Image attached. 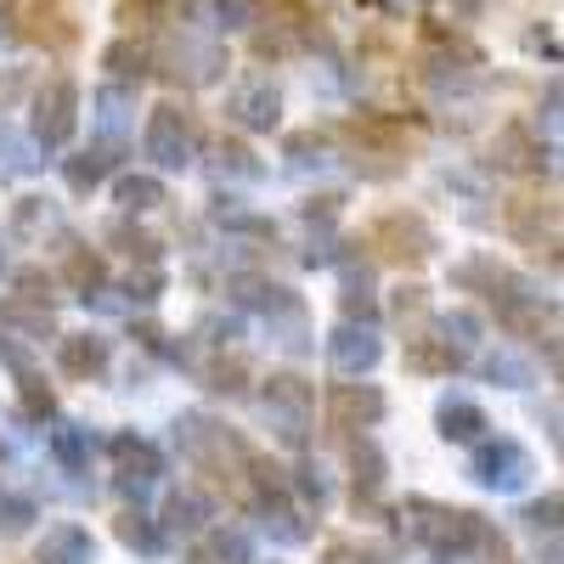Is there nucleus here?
<instances>
[{
  "instance_id": "1",
  "label": "nucleus",
  "mask_w": 564,
  "mask_h": 564,
  "mask_svg": "<svg viewBox=\"0 0 564 564\" xmlns=\"http://www.w3.org/2000/svg\"><path fill=\"white\" fill-rule=\"evenodd\" d=\"M406 531H412V542H423L435 558H468V553H480L491 564H508V542L480 520V513H468V508H446V502L412 497L406 502Z\"/></svg>"
},
{
  "instance_id": "2",
  "label": "nucleus",
  "mask_w": 564,
  "mask_h": 564,
  "mask_svg": "<svg viewBox=\"0 0 564 564\" xmlns=\"http://www.w3.org/2000/svg\"><path fill=\"white\" fill-rule=\"evenodd\" d=\"M452 282H457V289H486V300L497 305V316L508 327H520V334L542 327V311H553V305H542V294L531 289L520 271H508L497 260H468V265L452 271Z\"/></svg>"
},
{
  "instance_id": "3",
  "label": "nucleus",
  "mask_w": 564,
  "mask_h": 564,
  "mask_svg": "<svg viewBox=\"0 0 564 564\" xmlns=\"http://www.w3.org/2000/svg\"><path fill=\"white\" fill-rule=\"evenodd\" d=\"M175 446H181V457H193L198 468H215L220 480L231 475L226 463H249L243 441H238V435H226L220 423L204 417V412H181V417H175Z\"/></svg>"
},
{
  "instance_id": "4",
  "label": "nucleus",
  "mask_w": 564,
  "mask_h": 564,
  "mask_svg": "<svg viewBox=\"0 0 564 564\" xmlns=\"http://www.w3.org/2000/svg\"><path fill=\"white\" fill-rule=\"evenodd\" d=\"M531 475H536V463H531V452L520 441H508V435L475 441V457H468V480L475 486H486V491H525Z\"/></svg>"
},
{
  "instance_id": "5",
  "label": "nucleus",
  "mask_w": 564,
  "mask_h": 564,
  "mask_svg": "<svg viewBox=\"0 0 564 564\" xmlns=\"http://www.w3.org/2000/svg\"><path fill=\"white\" fill-rule=\"evenodd\" d=\"M260 406H265V423L276 430V441L300 446V441H305V430H311L316 390L300 379V372H271V379H265V395H260Z\"/></svg>"
},
{
  "instance_id": "6",
  "label": "nucleus",
  "mask_w": 564,
  "mask_h": 564,
  "mask_svg": "<svg viewBox=\"0 0 564 564\" xmlns=\"http://www.w3.org/2000/svg\"><path fill=\"white\" fill-rule=\"evenodd\" d=\"M79 130V85L74 79H45L34 90V141L45 153H57L68 148Z\"/></svg>"
},
{
  "instance_id": "7",
  "label": "nucleus",
  "mask_w": 564,
  "mask_h": 564,
  "mask_svg": "<svg viewBox=\"0 0 564 564\" xmlns=\"http://www.w3.org/2000/svg\"><path fill=\"white\" fill-rule=\"evenodd\" d=\"M141 148H148V159L159 170H186L193 153H198V130H193V119H186L181 108L164 102V108L148 113V135H141Z\"/></svg>"
},
{
  "instance_id": "8",
  "label": "nucleus",
  "mask_w": 564,
  "mask_h": 564,
  "mask_svg": "<svg viewBox=\"0 0 564 564\" xmlns=\"http://www.w3.org/2000/svg\"><path fill=\"white\" fill-rule=\"evenodd\" d=\"M372 249H379V260H395V265H423L435 254V231L423 215H384L372 226Z\"/></svg>"
},
{
  "instance_id": "9",
  "label": "nucleus",
  "mask_w": 564,
  "mask_h": 564,
  "mask_svg": "<svg viewBox=\"0 0 564 564\" xmlns=\"http://www.w3.org/2000/svg\"><path fill=\"white\" fill-rule=\"evenodd\" d=\"M327 361H334V372H345V379H361V372H372L384 361V339L372 334L367 322H339L334 334H327Z\"/></svg>"
},
{
  "instance_id": "10",
  "label": "nucleus",
  "mask_w": 564,
  "mask_h": 564,
  "mask_svg": "<svg viewBox=\"0 0 564 564\" xmlns=\"http://www.w3.org/2000/svg\"><path fill=\"white\" fill-rule=\"evenodd\" d=\"M164 74L170 79H186V85H215L220 74H226V52L215 40H198V34H181V40H170V52H164Z\"/></svg>"
},
{
  "instance_id": "11",
  "label": "nucleus",
  "mask_w": 564,
  "mask_h": 564,
  "mask_svg": "<svg viewBox=\"0 0 564 564\" xmlns=\"http://www.w3.org/2000/svg\"><path fill=\"white\" fill-rule=\"evenodd\" d=\"M108 457L119 463V491H135V497L164 475L159 446H153V441H141V435H113V441H108Z\"/></svg>"
},
{
  "instance_id": "12",
  "label": "nucleus",
  "mask_w": 564,
  "mask_h": 564,
  "mask_svg": "<svg viewBox=\"0 0 564 564\" xmlns=\"http://www.w3.org/2000/svg\"><path fill=\"white\" fill-rule=\"evenodd\" d=\"M226 113L238 119L243 130L265 135V130L282 124V97H276L271 79H254V85H238V90H231V108H226Z\"/></svg>"
},
{
  "instance_id": "13",
  "label": "nucleus",
  "mask_w": 564,
  "mask_h": 564,
  "mask_svg": "<svg viewBox=\"0 0 564 564\" xmlns=\"http://www.w3.org/2000/svg\"><path fill=\"white\" fill-rule=\"evenodd\" d=\"M327 417H334V430H372V423L384 417V395L372 384H334Z\"/></svg>"
},
{
  "instance_id": "14",
  "label": "nucleus",
  "mask_w": 564,
  "mask_h": 564,
  "mask_svg": "<svg viewBox=\"0 0 564 564\" xmlns=\"http://www.w3.org/2000/svg\"><path fill=\"white\" fill-rule=\"evenodd\" d=\"M90 558H97V542L85 525H52L34 547V564H90Z\"/></svg>"
},
{
  "instance_id": "15",
  "label": "nucleus",
  "mask_w": 564,
  "mask_h": 564,
  "mask_svg": "<svg viewBox=\"0 0 564 564\" xmlns=\"http://www.w3.org/2000/svg\"><path fill=\"white\" fill-rule=\"evenodd\" d=\"M57 361H63L68 379H97V372H108L113 350H108V339H97V334H63Z\"/></svg>"
},
{
  "instance_id": "16",
  "label": "nucleus",
  "mask_w": 564,
  "mask_h": 564,
  "mask_svg": "<svg viewBox=\"0 0 564 564\" xmlns=\"http://www.w3.org/2000/svg\"><path fill=\"white\" fill-rule=\"evenodd\" d=\"M435 423H441V435H446V441H457V446H475V441H486V430H491V417H486L475 401H457V395H446V401H441Z\"/></svg>"
},
{
  "instance_id": "17",
  "label": "nucleus",
  "mask_w": 564,
  "mask_h": 564,
  "mask_svg": "<svg viewBox=\"0 0 564 564\" xmlns=\"http://www.w3.org/2000/svg\"><path fill=\"white\" fill-rule=\"evenodd\" d=\"M113 164H119V148H85V153H74L68 164H63V181H68V193H97V186L113 175Z\"/></svg>"
},
{
  "instance_id": "18",
  "label": "nucleus",
  "mask_w": 564,
  "mask_h": 564,
  "mask_svg": "<svg viewBox=\"0 0 564 564\" xmlns=\"http://www.w3.org/2000/svg\"><path fill=\"white\" fill-rule=\"evenodd\" d=\"M209 520H215V508H209V497L193 491V486L175 491V497L164 502V531H170V536H198Z\"/></svg>"
},
{
  "instance_id": "19",
  "label": "nucleus",
  "mask_w": 564,
  "mask_h": 564,
  "mask_svg": "<svg viewBox=\"0 0 564 564\" xmlns=\"http://www.w3.org/2000/svg\"><path fill=\"white\" fill-rule=\"evenodd\" d=\"M97 124L108 130V148H119V135L135 124V90L130 85H102L97 90Z\"/></svg>"
},
{
  "instance_id": "20",
  "label": "nucleus",
  "mask_w": 564,
  "mask_h": 564,
  "mask_svg": "<svg viewBox=\"0 0 564 564\" xmlns=\"http://www.w3.org/2000/svg\"><path fill=\"white\" fill-rule=\"evenodd\" d=\"M52 457L68 468V475H85L90 457H97V435L79 430V423H57L52 430Z\"/></svg>"
},
{
  "instance_id": "21",
  "label": "nucleus",
  "mask_w": 564,
  "mask_h": 564,
  "mask_svg": "<svg viewBox=\"0 0 564 564\" xmlns=\"http://www.w3.org/2000/svg\"><path fill=\"white\" fill-rule=\"evenodd\" d=\"M260 531H265V536H276V542H305V536H311L305 513H300V508H289L282 497H260Z\"/></svg>"
},
{
  "instance_id": "22",
  "label": "nucleus",
  "mask_w": 564,
  "mask_h": 564,
  "mask_svg": "<svg viewBox=\"0 0 564 564\" xmlns=\"http://www.w3.org/2000/svg\"><path fill=\"white\" fill-rule=\"evenodd\" d=\"M113 531H119V542L130 547V553H141V558H159L164 553V531L148 520V513H119V520H113Z\"/></svg>"
},
{
  "instance_id": "23",
  "label": "nucleus",
  "mask_w": 564,
  "mask_h": 564,
  "mask_svg": "<svg viewBox=\"0 0 564 564\" xmlns=\"http://www.w3.org/2000/svg\"><path fill=\"white\" fill-rule=\"evenodd\" d=\"M406 367L412 372H457L463 367V350H452L446 339H406Z\"/></svg>"
},
{
  "instance_id": "24",
  "label": "nucleus",
  "mask_w": 564,
  "mask_h": 564,
  "mask_svg": "<svg viewBox=\"0 0 564 564\" xmlns=\"http://www.w3.org/2000/svg\"><path fill=\"white\" fill-rule=\"evenodd\" d=\"M113 198H119V209H124V215L159 209V204H164V181H159V175H119Z\"/></svg>"
},
{
  "instance_id": "25",
  "label": "nucleus",
  "mask_w": 564,
  "mask_h": 564,
  "mask_svg": "<svg viewBox=\"0 0 564 564\" xmlns=\"http://www.w3.org/2000/svg\"><path fill=\"white\" fill-rule=\"evenodd\" d=\"M486 379L502 384V390H531L536 384V367L525 356H513V350H497V356H486Z\"/></svg>"
},
{
  "instance_id": "26",
  "label": "nucleus",
  "mask_w": 564,
  "mask_h": 564,
  "mask_svg": "<svg viewBox=\"0 0 564 564\" xmlns=\"http://www.w3.org/2000/svg\"><path fill=\"white\" fill-rule=\"evenodd\" d=\"M497 164L513 170V175L542 170V148H531V135H525V130H502V135H497Z\"/></svg>"
},
{
  "instance_id": "27",
  "label": "nucleus",
  "mask_w": 564,
  "mask_h": 564,
  "mask_svg": "<svg viewBox=\"0 0 564 564\" xmlns=\"http://www.w3.org/2000/svg\"><path fill=\"white\" fill-rule=\"evenodd\" d=\"M40 520V502L29 491H0V536H23Z\"/></svg>"
},
{
  "instance_id": "28",
  "label": "nucleus",
  "mask_w": 564,
  "mask_h": 564,
  "mask_svg": "<svg viewBox=\"0 0 564 564\" xmlns=\"http://www.w3.org/2000/svg\"><path fill=\"white\" fill-rule=\"evenodd\" d=\"M102 68L113 79H141V74H148V52L130 45V40H119V45H108V52H102Z\"/></svg>"
},
{
  "instance_id": "29",
  "label": "nucleus",
  "mask_w": 564,
  "mask_h": 564,
  "mask_svg": "<svg viewBox=\"0 0 564 564\" xmlns=\"http://www.w3.org/2000/svg\"><path fill=\"white\" fill-rule=\"evenodd\" d=\"M63 271H68V282H74V289H79V300L102 289V260L90 254V249H68V265H63Z\"/></svg>"
},
{
  "instance_id": "30",
  "label": "nucleus",
  "mask_w": 564,
  "mask_h": 564,
  "mask_svg": "<svg viewBox=\"0 0 564 564\" xmlns=\"http://www.w3.org/2000/svg\"><path fill=\"white\" fill-rule=\"evenodd\" d=\"M441 334H446L452 350H475L480 345V316L475 311H446L441 316Z\"/></svg>"
},
{
  "instance_id": "31",
  "label": "nucleus",
  "mask_w": 564,
  "mask_h": 564,
  "mask_svg": "<svg viewBox=\"0 0 564 564\" xmlns=\"http://www.w3.org/2000/svg\"><path fill=\"white\" fill-rule=\"evenodd\" d=\"M384 486V457H379V446H356V502L361 497H372V491H379Z\"/></svg>"
},
{
  "instance_id": "32",
  "label": "nucleus",
  "mask_w": 564,
  "mask_h": 564,
  "mask_svg": "<svg viewBox=\"0 0 564 564\" xmlns=\"http://www.w3.org/2000/svg\"><path fill=\"white\" fill-rule=\"evenodd\" d=\"M215 170H220V175H238V181H260V164H254V153H249V148H238V141H220Z\"/></svg>"
},
{
  "instance_id": "33",
  "label": "nucleus",
  "mask_w": 564,
  "mask_h": 564,
  "mask_svg": "<svg viewBox=\"0 0 564 564\" xmlns=\"http://www.w3.org/2000/svg\"><path fill=\"white\" fill-rule=\"evenodd\" d=\"M215 226H226V231H249V238H276V226H271V220H260V215H249V209H231V204H215Z\"/></svg>"
},
{
  "instance_id": "34",
  "label": "nucleus",
  "mask_w": 564,
  "mask_h": 564,
  "mask_svg": "<svg viewBox=\"0 0 564 564\" xmlns=\"http://www.w3.org/2000/svg\"><path fill=\"white\" fill-rule=\"evenodd\" d=\"M57 220V209H52V198H18V209H12V226L23 231V238H34L40 226H52Z\"/></svg>"
},
{
  "instance_id": "35",
  "label": "nucleus",
  "mask_w": 564,
  "mask_h": 564,
  "mask_svg": "<svg viewBox=\"0 0 564 564\" xmlns=\"http://www.w3.org/2000/svg\"><path fill=\"white\" fill-rule=\"evenodd\" d=\"M40 159L29 153V141H18L7 124H0V170H12V175H29Z\"/></svg>"
},
{
  "instance_id": "36",
  "label": "nucleus",
  "mask_w": 564,
  "mask_h": 564,
  "mask_svg": "<svg viewBox=\"0 0 564 564\" xmlns=\"http://www.w3.org/2000/svg\"><path fill=\"white\" fill-rule=\"evenodd\" d=\"M0 322H18L29 334H52V305H0Z\"/></svg>"
},
{
  "instance_id": "37",
  "label": "nucleus",
  "mask_w": 564,
  "mask_h": 564,
  "mask_svg": "<svg viewBox=\"0 0 564 564\" xmlns=\"http://www.w3.org/2000/svg\"><path fill=\"white\" fill-rule=\"evenodd\" d=\"M294 486H300L305 508H327V497H334V491H327V475H322L316 463H305V468H300V475H294Z\"/></svg>"
},
{
  "instance_id": "38",
  "label": "nucleus",
  "mask_w": 564,
  "mask_h": 564,
  "mask_svg": "<svg viewBox=\"0 0 564 564\" xmlns=\"http://www.w3.org/2000/svg\"><path fill=\"white\" fill-rule=\"evenodd\" d=\"M108 238H113V243H119V249H124L130 260H148V265H153V254H159V243L148 238V231H130V226H113Z\"/></svg>"
},
{
  "instance_id": "39",
  "label": "nucleus",
  "mask_w": 564,
  "mask_h": 564,
  "mask_svg": "<svg viewBox=\"0 0 564 564\" xmlns=\"http://www.w3.org/2000/svg\"><path fill=\"white\" fill-rule=\"evenodd\" d=\"M345 316L356 322H367L372 327V316H379V300H372V289H367V282H345Z\"/></svg>"
},
{
  "instance_id": "40",
  "label": "nucleus",
  "mask_w": 564,
  "mask_h": 564,
  "mask_svg": "<svg viewBox=\"0 0 564 564\" xmlns=\"http://www.w3.org/2000/svg\"><path fill=\"white\" fill-rule=\"evenodd\" d=\"M23 412H29V417H52V412H57L52 390H45V384L34 379V372H23Z\"/></svg>"
},
{
  "instance_id": "41",
  "label": "nucleus",
  "mask_w": 564,
  "mask_h": 564,
  "mask_svg": "<svg viewBox=\"0 0 564 564\" xmlns=\"http://www.w3.org/2000/svg\"><path fill=\"white\" fill-rule=\"evenodd\" d=\"M520 520H525V525H531V531H547V536H558V497H553V491H547V497H542V502H531V508H525V513H520Z\"/></svg>"
},
{
  "instance_id": "42",
  "label": "nucleus",
  "mask_w": 564,
  "mask_h": 564,
  "mask_svg": "<svg viewBox=\"0 0 564 564\" xmlns=\"http://www.w3.org/2000/svg\"><path fill=\"white\" fill-rule=\"evenodd\" d=\"M215 558H231V564H254V553H249V536H243V531H215Z\"/></svg>"
},
{
  "instance_id": "43",
  "label": "nucleus",
  "mask_w": 564,
  "mask_h": 564,
  "mask_svg": "<svg viewBox=\"0 0 564 564\" xmlns=\"http://www.w3.org/2000/svg\"><path fill=\"white\" fill-rule=\"evenodd\" d=\"M215 12H220V29H249L260 18L254 0H215Z\"/></svg>"
},
{
  "instance_id": "44",
  "label": "nucleus",
  "mask_w": 564,
  "mask_h": 564,
  "mask_svg": "<svg viewBox=\"0 0 564 564\" xmlns=\"http://www.w3.org/2000/svg\"><path fill=\"white\" fill-rule=\"evenodd\" d=\"M209 390H215V395H238V390H243V361H220V367L209 372Z\"/></svg>"
},
{
  "instance_id": "45",
  "label": "nucleus",
  "mask_w": 564,
  "mask_h": 564,
  "mask_svg": "<svg viewBox=\"0 0 564 564\" xmlns=\"http://www.w3.org/2000/svg\"><path fill=\"white\" fill-rule=\"evenodd\" d=\"M372 7H384L390 18H406V12H423V0H372Z\"/></svg>"
},
{
  "instance_id": "46",
  "label": "nucleus",
  "mask_w": 564,
  "mask_h": 564,
  "mask_svg": "<svg viewBox=\"0 0 564 564\" xmlns=\"http://www.w3.org/2000/svg\"><path fill=\"white\" fill-rule=\"evenodd\" d=\"M356 564H390L384 547H356Z\"/></svg>"
},
{
  "instance_id": "47",
  "label": "nucleus",
  "mask_w": 564,
  "mask_h": 564,
  "mask_svg": "<svg viewBox=\"0 0 564 564\" xmlns=\"http://www.w3.org/2000/svg\"><path fill=\"white\" fill-rule=\"evenodd\" d=\"M395 305H401V316H406V311H417V305H423V289H401V300H395Z\"/></svg>"
},
{
  "instance_id": "48",
  "label": "nucleus",
  "mask_w": 564,
  "mask_h": 564,
  "mask_svg": "<svg viewBox=\"0 0 564 564\" xmlns=\"http://www.w3.org/2000/svg\"><path fill=\"white\" fill-rule=\"evenodd\" d=\"M12 97H18V79H0V108H7Z\"/></svg>"
},
{
  "instance_id": "49",
  "label": "nucleus",
  "mask_w": 564,
  "mask_h": 564,
  "mask_svg": "<svg viewBox=\"0 0 564 564\" xmlns=\"http://www.w3.org/2000/svg\"><path fill=\"white\" fill-rule=\"evenodd\" d=\"M181 564H209V558H204V553H193V558H181Z\"/></svg>"
},
{
  "instance_id": "50",
  "label": "nucleus",
  "mask_w": 564,
  "mask_h": 564,
  "mask_svg": "<svg viewBox=\"0 0 564 564\" xmlns=\"http://www.w3.org/2000/svg\"><path fill=\"white\" fill-rule=\"evenodd\" d=\"M0 40H7V18H0Z\"/></svg>"
}]
</instances>
